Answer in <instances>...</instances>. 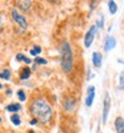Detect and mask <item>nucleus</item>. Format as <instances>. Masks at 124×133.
<instances>
[{"instance_id":"f257e3e1","label":"nucleus","mask_w":124,"mask_h":133,"mask_svg":"<svg viewBox=\"0 0 124 133\" xmlns=\"http://www.w3.org/2000/svg\"><path fill=\"white\" fill-rule=\"evenodd\" d=\"M31 115L35 117L36 121H40L43 124H47L52 117V108L51 105L43 98L33 100L31 107H29Z\"/></svg>"},{"instance_id":"f03ea898","label":"nucleus","mask_w":124,"mask_h":133,"mask_svg":"<svg viewBox=\"0 0 124 133\" xmlns=\"http://www.w3.org/2000/svg\"><path fill=\"white\" fill-rule=\"evenodd\" d=\"M61 68L65 73H70L73 68V53L68 41H63L61 44Z\"/></svg>"},{"instance_id":"7ed1b4c3","label":"nucleus","mask_w":124,"mask_h":133,"mask_svg":"<svg viewBox=\"0 0 124 133\" xmlns=\"http://www.w3.org/2000/svg\"><path fill=\"white\" fill-rule=\"evenodd\" d=\"M96 32H97V28L96 25H92L91 28H89L85 33V36H84V47L85 48H89L92 45V43L95 40V36H96Z\"/></svg>"},{"instance_id":"20e7f679","label":"nucleus","mask_w":124,"mask_h":133,"mask_svg":"<svg viewBox=\"0 0 124 133\" xmlns=\"http://www.w3.org/2000/svg\"><path fill=\"white\" fill-rule=\"evenodd\" d=\"M109 109H111V97H109V93L106 92L104 93V103H103V117H101L104 124L107 123V120H108Z\"/></svg>"},{"instance_id":"39448f33","label":"nucleus","mask_w":124,"mask_h":133,"mask_svg":"<svg viewBox=\"0 0 124 133\" xmlns=\"http://www.w3.org/2000/svg\"><path fill=\"white\" fill-rule=\"evenodd\" d=\"M11 15H12V19L15 20V23H16L19 27H21V29H26V28H27V20H26V17H24L23 15H20L16 9L11 11Z\"/></svg>"},{"instance_id":"423d86ee","label":"nucleus","mask_w":124,"mask_h":133,"mask_svg":"<svg viewBox=\"0 0 124 133\" xmlns=\"http://www.w3.org/2000/svg\"><path fill=\"white\" fill-rule=\"evenodd\" d=\"M95 95H96V88L94 85H89L87 88V96H85V105L88 108L92 107L94 100H95Z\"/></svg>"},{"instance_id":"0eeeda50","label":"nucleus","mask_w":124,"mask_h":133,"mask_svg":"<svg viewBox=\"0 0 124 133\" xmlns=\"http://www.w3.org/2000/svg\"><path fill=\"white\" fill-rule=\"evenodd\" d=\"M115 47H116V39L114 36H107V39L104 41V51L109 52V51L114 49Z\"/></svg>"},{"instance_id":"6e6552de","label":"nucleus","mask_w":124,"mask_h":133,"mask_svg":"<svg viewBox=\"0 0 124 133\" xmlns=\"http://www.w3.org/2000/svg\"><path fill=\"white\" fill-rule=\"evenodd\" d=\"M92 64L95 68H100L101 64H103V55L100 52H94L92 53Z\"/></svg>"},{"instance_id":"1a4fd4ad","label":"nucleus","mask_w":124,"mask_h":133,"mask_svg":"<svg viewBox=\"0 0 124 133\" xmlns=\"http://www.w3.org/2000/svg\"><path fill=\"white\" fill-rule=\"evenodd\" d=\"M115 129H116V133H124V120H123V117H116Z\"/></svg>"},{"instance_id":"9d476101","label":"nucleus","mask_w":124,"mask_h":133,"mask_svg":"<svg viewBox=\"0 0 124 133\" xmlns=\"http://www.w3.org/2000/svg\"><path fill=\"white\" fill-rule=\"evenodd\" d=\"M64 108H65V110H68V112L73 110V108H75V100L73 98H67L64 101Z\"/></svg>"},{"instance_id":"9b49d317","label":"nucleus","mask_w":124,"mask_h":133,"mask_svg":"<svg viewBox=\"0 0 124 133\" xmlns=\"http://www.w3.org/2000/svg\"><path fill=\"white\" fill-rule=\"evenodd\" d=\"M7 110H8V112H12V113H17L19 110H21V105L17 104V103L9 104V105H7Z\"/></svg>"},{"instance_id":"f8f14e48","label":"nucleus","mask_w":124,"mask_h":133,"mask_svg":"<svg viewBox=\"0 0 124 133\" xmlns=\"http://www.w3.org/2000/svg\"><path fill=\"white\" fill-rule=\"evenodd\" d=\"M31 2L29 0H23V2H17V7L20 8V9H23V11H28L29 8H31Z\"/></svg>"},{"instance_id":"ddd939ff","label":"nucleus","mask_w":124,"mask_h":133,"mask_svg":"<svg viewBox=\"0 0 124 133\" xmlns=\"http://www.w3.org/2000/svg\"><path fill=\"white\" fill-rule=\"evenodd\" d=\"M108 11H109L111 15H115L117 12V4H116V2H114V0L108 2Z\"/></svg>"},{"instance_id":"4468645a","label":"nucleus","mask_w":124,"mask_h":133,"mask_svg":"<svg viewBox=\"0 0 124 133\" xmlns=\"http://www.w3.org/2000/svg\"><path fill=\"white\" fill-rule=\"evenodd\" d=\"M29 76H31V69L29 68H23V71H21V73H20V79L27 80V79H29Z\"/></svg>"},{"instance_id":"2eb2a0df","label":"nucleus","mask_w":124,"mask_h":133,"mask_svg":"<svg viewBox=\"0 0 124 133\" xmlns=\"http://www.w3.org/2000/svg\"><path fill=\"white\" fill-rule=\"evenodd\" d=\"M11 121H12V124L14 125H20L21 124V118L17 113H14L12 116H11Z\"/></svg>"},{"instance_id":"dca6fc26","label":"nucleus","mask_w":124,"mask_h":133,"mask_svg":"<svg viewBox=\"0 0 124 133\" xmlns=\"http://www.w3.org/2000/svg\"><path fill=\"white\" fill-rule=\"evenodd\" d=\"M16 60H19V61H24L26 64H31V59H29V57H26L23 53H17V55H16Z\"/></svg>"},{"instance_id":"f3484780","label":"nucleus","mask_w":124,"mask_h":133,"mask_svg":"<svg viewBox=\"0 0 124 133\" xmlns=\"http://www.w3.org/2000/svg\"><path fill=\"white\" fill-rule=\"evenodd\" d=\"M0 77L4 80H9V77H11V72L9 69H3L2 72H0Z\"/></svg>"},{"instance_id":"a211bd4d","label":"nucleus","mask_w":124,"mask_h":133,"mask_svg":"<svg viewBox=\"0 0 124 133\" xmlns=\"http://www.w3.org/2000/svg\"><path fill=\"white\" fill-rule=\"evenodd\" d=\"M40 52H41V48H40V47H38V45H36V47H33V48H32V49L29 51L31 56H35V57L38 56V55H39Z\"/></svg>"},{"instance_id":"6ab92c4d","label":"nucleus","mask_w":124,"mask_h":133,"mask_svg":"<svg viewBox=\"0 0 124 133\" xmlns=\"http://www.w3.org/2000/svg\"><path fill=\"white\" fill-rule=\"evenodd\" d=\"M119 88L124 89V71H121V73L119 76Z\"/></svg>"},{"instance_id":"aec40b11","label":"nucleus","mask_w":124,"mask_h":133,"mask_svg":"<svg viewBox=\"0 0 124 133\" xmlns=\"http://www.w3.org/2000/svg\"><path fill=\"white\" fill-rule=\"evenodd\" d=\"M17 97H19V100H20V101H26V100H27V96H26L24 91H21V89L17 92Z\"/></svg>"},{"instance_id":"412c9836","label":"nucleus","mask_w":124,"mask_h":133,"mask_svg":"<svg viewBox=\"0 0 124 133\" xmlns=\"http://www.w3.org/2000/svg\"><path fill=\"white\" fill-rule=\"evenodd\" d=\"M103 25H104V17L103 16H100V19L97 20V24H96V28H103Z\"/></svg>"},{"instance_id":"4be33fe9","label":"nucleus","mask_w":124,"mask_h":133,"mask_svg":"<svg viewBox=\"0 0 124 133\" xmlns=\"http://www.w3.org/2000/svg\"><path fill=\"white\" fill-rule=\"evenodd\" d=\"M35 61L38 64H47V60L46 59H41V57H35Z\"/></svg>"},{"instance_id":"5701e85b","label":"nucleus","mask_w":124,"mask_h":133,"mask_svg":"<svg viewBox=\"0 0 124 133\" xmlns=\"http://www.w3.org/2000/svg\"><path fill=\"white\" fill-rule=\"evenodd\" d=\"M36 123H38V121H36V120H35V118H33V120H32V121H31V123H29V124H32V125H35V124H36Z\"/></svg>"},{"instance_id":"b1692460","label":"nucleus","mask_w":124,"mask_h":133,"mask_svg":"<svg viewBox=\"0 0 124 133\" xmlns=\"http://www.w3.org/2000/svg\"><path fill=\"white\" fill-rule=\"evenodd\" d=\"M0 31H2V17H0Z\"/></svg>"},{"instance_id":"393cba45","label":"nucleus","mask_w":124,"mask_h":133,"mask_svg":"<svg viewBox=\"0 0 124 133\" xmlns=\"http://www.w3.org/2000/svg\"><path fill=\"white\" fill-rule=\"evenodd\" d=\"M0 123H2V118H0Z\"/></svg>"},{"instance_id":"a878e982","label":"nucleus","mask_w":124,"mask_h":133,"mask_svg":"<svg viewBox=\"0 0 124 133\" xmlns=\"http://www.w3.org/2000/svg\"><path fill=\"white\" fill-rule=\"evenodd\" d=\"M0 88H2V84H0Z\"/></svg>"}]
</instances>
